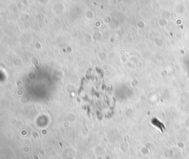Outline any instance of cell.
I'll list each match as a JSON object with an SVG mask.
<instances>
[{"label":"cell","instance_id":"obj_1","mask_svg":"<svg viewBox=\"0 0 189 159\" xmlns=\"http://www.w3.org/2000/svg\"><path fill=\"white\" fill-rule=\"evenodd\" d=\"M78 99L89 115L101 118L110 117L113 113V94L101 74L87 75L82 80L78 90Z\"/></svg>","mask_w":189,"mask_h":159}]
</instances>
